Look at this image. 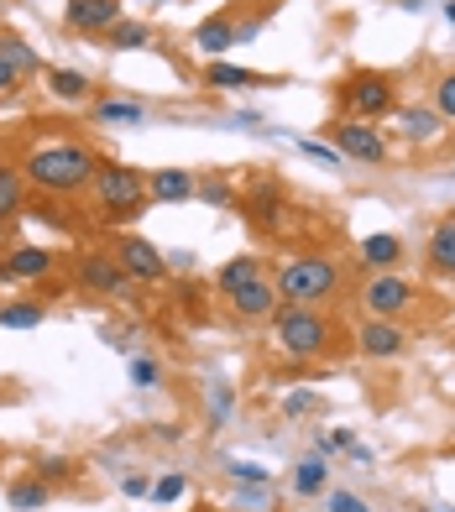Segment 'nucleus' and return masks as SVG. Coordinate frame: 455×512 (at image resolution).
Segmentation results:
<instances>
[{"label": "nucleus", "mask_w": 455, "mask_h": 512, "mask_svg": "<svg viewBox=\"0 0 455 512\" xmlns=\"http://www.w3.org/2000/svg\"><path fill=\"white\" fill-rule=\"evenodd\" d=\"M314 408H320V398H314V392H288V398H283V413H288V418L314 413Z\"/></svg>", "instance_id": "f704fd0d"}, {"label": "nucleus", "mask_w": 455, "mask_h": 512, "mask_svg": "<svg viewBox=\"0 0 455 512\" xmlns=\"http://www.w3.org/2000/svg\"><path fill=\"white\" fill-rule=\"evenodd\" d=\"M110 251H116V262L126 267V277H136V283H163L168 277V256L142 236H116Z\"/></svg>", "instance_id": "9d476101"}, {"label": "nucleus", "mask_w": 455, "mask_h": 512, "mask_svg": "<svg viewBox=\"0 0 455 512\" xmlns=\"http://www.w3.org/2000/svg\"><path fill=\"white\" fill-rule=\"evenodd\" d=\"M58 267V256L48 246H16L6 262H0V277H11V283H42Z\"/></svg>", "instance_id": "ddd939ff"}, {"label": "nucleus", "mask_w": 455, "mask_h": 512, "mask_svg": "<svg viewBox=\"0 0 455 512\" xmlns=\"http://www.w3.org/2000/svg\"><path fill=\"white\" fill-rule=\"evenodd\" d=\"M424 262H429V272H440V277H455V220H440L435 230H429Z\"/></svg>", "instance_id": "f3484780"}, {"label": "nucleus", "mask_w": 455, "mask_h": 512, "mask_svg": "<svg viewBox=\"0 0 455 512\" xmlns=\"http://www.w3.org/2000/svg\"><path fill=\"white\" fill-rule=\"evenodd\" d=\"M68 471H74V465H68L63 455H48V460H42V465H37V476H42V481H48V486H53V481H63Z\"/></svg>", "instance_id": "c9c22d12"}, {"label": "nucleus", "mask_w": 455, "mask_h": 512, "mask_svg": "<svg viewBox=\"0 0 455 512\" xmlns=\"http://www.w3.org/2000/svg\"><path fill=\"white\" fill-rule=\"evenodd\" d=\"M95 115H100V121H110V126H142L147 121V110L131 105V100H100Z\"/></svg>", "instance_id": "cd10ccee"}, {"label": "nucleus", "mask_w": 455, "mask_h": 512, "mask_svg": "<svg viewBox=\"0 0 455 512\" xmlns=\"http://www.w3.org/2000/svg\"><path fill=\"white\" fill-rule=\"evenodd\" d=\"M257 277H267V272H262V256L246 251V256H231V262H220V272H215V288H220L225 298H231L236 288L257 283Z\"/></svg>", "instance_id": "a211bd4d"}, {"label": "nucleus", "mask_w": 455, "mask_h": 512, "mask_svg": "<svg viewBox=\"0 0 455 512\" xmlns=\"http://www.w3.org/2000/svg\"><path fill=\"white\" fill-rule=\"evenodd\" d=\"M184 492H189V481L178 476V471H168L163 481H152V492H147V497H157V502H178Z\"/></svg>", "instance_id": "2f4dec72"}, {"label": "nucleus", "mask_w": 455, "mask_h": 512, "mask_svg": "<svg viewBox=\"0 0 455 512\" xmlns=\"http://www.w3.org/2000/svg\"><path fill=\"white\" fill-rule=\"evenodd\" d=\"M6 502H11L16 512H42V507L53 502V486L42 481L37 471H32V476H16V481L6 486Z\"/></svg>", "instance_id": "6ab92c4d"}, {"label": "nucleus", "mask_w": 455, "mask_h": 512, "mask_svg": "<svg viewBox=\"0 0 455 512\" xmlns=\"http://www.w3.org/2000/svg\"><path fill=\"white\" fill-rule=\"evenodd\" d=\"M95 199H100V209H105V225H131L142 209L152 204V194H147V173L142 168H126V162H100V173H95Z\"/></svg>", "instance_id": "20e7f679"}, {"label": "nucleus", "mask_w": 455, "mask_h": 512, "mask_svg": "<svg viewBox=\"0 0 455 512\" xmlns=\"http://www.w3.org/2000/svg\"><path fill=\"white\" fill-rule=\"evenodd\" d=\"M74 277L89 293H100V298H126V288H131V277L116 262V251H84L74 262Z\"/></svg>", "instance_id": "6e6552de"}, {"label": "nucleus", "mask_w": 455, "mask_h": 512, "mask_svg": "<svg viewBox=\"0 0 455 512\" xmlns=\"http://www.w3.org/2000/svg\"><path fill=\"white\" fill-rule=\"evenodd\" d=\"M194 194H199L204 204H220V209H225V204H236V189H231V178H225V173H215V178H204V183H199Z\"/></svg>", "instance_id": "c756f323"}, {"label": "nucleus", "mask_w": 455, "mask_h": 512, "mask_svg": "<svg viewBox=\"0 0 455 512\" xmlns=\"http://www.w3.org/2000/svg\"><path fill=\"white\" fill-rule=\"evenodd\" d=\"M361 309H367V319H398V314H408L414 309V283L408 277H398V272H372L367 283H361Z\"/></svg>", "instance_id": "423d86ee"}, {"label": "nucleus", "mask_w": 455, "mask_h": 512, "mask_svg": "<svg viewBox=\"0 0 455 512\" xmlns=\"http://www.w3.org/2000/svg\"><path fill=\"white\" fill-rule=\"evenodd\" d=\"M246 220H257L267 236H283V230L293 225V204H288V194L278 189V183H257V189L246 194Z\"/></svg>", "instance_id": "9b49d317"}, {"label": "nucleus", "mask_w": 455, "mask_h": 512, "mask_svg": "<svg viewBox=\"0 0 455 512\" xmlns=\"http://www.w3.org/2000/svg\"><path fill=\"white\" fill-rule=\"evenodd\" d=\"M21 204H27V178L21 168H0V220H16Z\"/></svg>", "instance_id": "5701e85b"}, {"label": "nucleus", "mask_w": 455, "mask_h": 512, "mask_svg": "<svg viewBox=\"0 0 455 512\" xmlns=\"http://www.w3.org/2000/svg\"><path fill=\"white\" fill-rule=\"evenodd\" d=\"M100 152L89 142H37L27 157H21V178L27 189L37 194H53V199H68V194H84L100 173Z\"/></svg>", "instance_id": "f257e3e1"}, {"label": "nucleus", "mask_w": 455, "mask_h": 512, "mask_svg": "<svg viewBox=\"0 0 455 512\" xmlns=\"http://www.w3.org/2000/svg\"><path fill=\"white\" fill-rule=\"evenodd\" d=\"M194 189H199V178L189 168H157V173H147V194L157 204H184V199H194Z\"/></svg>", "instance_id": "dca6fc26"}, {"label": "nucleus", "mask_w": 455, "mask_h": 512, "mask_svg": "<svg viewBox=\"0 0 455 512\" xmlns=\"http://www.w3.org/2000/svg\"><path fill=\"white\" fill-rule=\"evenodd\" d=\"M340 283H346L340 262H330V256H320V251L283 256L278 272H272V288H278V298H283V304H299V309H325L330 298L340 293Z\"/></svg>", "instance_id": "f03ea898"}, {"label": "nucleus", "mask_w": 455, "mask_h": 512, "mask_svg": "<svg viewBox=\"0 0 455 512\" xmlns=\"http://www.w3.org/2000/svg\"><path fill=\"white\" fill-rule=\"evenodd\" d=\"M445 16H450V27H455V0H450V6H445Z\"/></svg>", "instance_id": "79ce46f5"}, {"label": "nucleus", "mask_w": 455, "mask_h": 512, "mask_svg": "<svg viewBox=\"0 0 455 512\" xmlns=\"http://www.w3.org/2000/svg\"><path fill=\"white\" fill-rule=\"evenodd\" d=\"M116 21H121V0H68L63 6V27L84 37H105Z\"/></svg>", "instance_id": "f8f14e48"}, {"label": "nucleus", "mask_w": 455, "mask_h": 512, "mask_svg": "<svg viewBox=\"0 0 455 512\" xmlns=\"http://www.w3.org/2000/svg\"><path fill=\"white\" fill-rule=\"evenodd\" d=\"M278 288H272V277H257V283H246V288H236L231 293V309H236V319H252V324H262V319H272L278 314Z\"/></svg>", "instance_id": "4468645a"}, {"label": "nucleus", "mask_w": 455, "mask_h": 512, "mask_svg": "<svg viewBox=\"0 0 455 512\" xmlns=\"http://www.w3.org/2000/svg\"><path fill=\"white\" fill-rule=\"evenodd\" d=\"M110 48H152V27L147 21H116V27L105 32Z\"/></svg>", "instance_id": "bb28decb"}, {"label": "nucleus", "mask_w": 455, "mask_h": 512, "mask_svg": "<svg viewBox=\"0 0 455 512\" xmlns=\"http://www.w3.org/2000/svg\"><path fill=\"white\" fill-rule=\"evenodd\" d=\"M351 445H356V439H351L346 429H330V434H320V450H325V455H340V450H351Z\"/></svg>", "instance_id": "e433bc0d"}, {"label": "nucleus", "mask_w": 455, "mask_h": 512, "mask_svg": "<svg viewBox=\"0 0 455 512\" xmlns=\"http://www.w3.org/2000/svg\"><path fill=\"white\" fill-rule=\"evenodd\" d=\"M204 84H210V89H257L262 74L236 68V63H210V68H204Z\"/></svg>", "instance_id": "4be33fe9"}, {"label": "nucleus", "mask_w": 455, "mask_h": 512, "mask_svg": "<svg viewBox=\"0 0 455 512\" xmlns=\"http://www.w3.org/2000/svg\"><path fill=\"white\" fill-rule=\"evenodd\" d=\"M21 79H27V74H21V68H16L6 53H0V100H6V95H16V89H21Z\"/></svg>", "instance_id": "72a5a7b5"}, {"label": "nucleus", "mask_w": 455, "mask_h": 512, "mask_svg": "<svg viewBox=\"0 0 455 512\" xmlns=\"http://www.w3.org/2000/svg\"><path fill=\"white\" fill-rule=\"evenodd\" d=\"M429 110H435L440 121H455V68H445V74L435 79V89H429Z\"/></svg>", "instance_id": "c85d7f7f"}, {"label": "nucleus", "mask_w": 455, "mask_h": 512, "mask_svg": "<svg viewBox=\"0 0 455 512\" xmlns=\"http://www.w3.org/2000/svg\"><path fill=\"white\" fill-rule=\"evenodd\" d=\"M356 351L367 361H398L408 351V330L398 319H361L356 324Z\"/></svg>", "instance_id": "1a4fd4ad"}, {"label": "nucleus", "mask_w": 455, "mask_h": 512, "mask_svg": "<svg viewBox=\"0 0 455 512\" xmlns=\"http://www.w3.org/2000/svg\"><path fill=\"white\" fill-rule=\"evenodd\" d=\"M121 486H126V497H147V492H152V481H147V476H126Z\"/></svg>", "instance_id": "a19ab883"}, {"label": "nucleus", "mask_w": 455, "mask_h": 512, "mask_svg": "<svg viewBox=\"0 0 455 512\" xmlns=\"http://www.w3.org/2000/svg\"><path fill=\"white\" fill-rule=\"evenodd\" d=\"M194 48H204V53H225V48H236V21H231V16H210V21H199V27H194Z\"/></svg>", "instance_id": "412c9836"}, {"label": "nucleus", "mask_w": 455, "mask_h": 512, "mask_svg": "<svg viewBox=\"0 0 455 512\" xmlns=\"http://www.w3.org/2000/svg\"><path fill=\"white\" fill-rule=\"evenodd\" d=\"M330 512H372V507L361 502L356 492H335V497H330Z\"/></svg>", "instance_id": "58836bf2"}, {"label": "nucleus", "mask_w": 455, "mask_h": 512, "mask_svg": "<svg viewBox=\"0 0 455 512\" xmlns=\"http://www.w3.org/2000/svg\"><path fill=\"white\" fill-rule=\"evenodd\" d=\"M398 262H403V241L398 236H367V241H361V267L393 272Z\"/></svg>", "instance_id": "aec40b11"}, {"label": "nucleus", "mask_w": 455, "mask_h": 512, "mask_svg": "<svg viewBox=\"0 0 455 512\" xmlns=\"http://www.w3.org/2000/svg\"><path fill=\"white\" fill-rule=\"evenodd\" d=\"M398 136H403V142H414V147H435L445 136V121L429 105H403L398 110Z\"/></svg>", "instance_id": "2eb2a0df"}, {"label": "nucleus", "mask_w": 455, "mask_h": 512, "mask_svg": "<svg viewBox=\"0 0 455 512\" xmlns=\"http://www.w3.org/2000/svg\"><path fill=\"white\" fill-rule=\"evenodd\" d=\"M48 89L58 100H89V74H79V68H48Z\"/></svg>", "instance_id": "b1692460"}, {"label": "nucleus", "mask_w": 455, "mask_h": 512, "mask_svg": "<svg viewBox=\"0 0 455 512\" xmlns=\"http://www.w3.org/2000/svg\"><path fill=\"white\" fill-rule=\"evenodd\" d=\"M0 53H6V58L21 68V74H32V68H37V53H32L21 37H0Z\"/></svg>", "instance_id": "7c9ffc66"}, {"label": "nucleus", "mask_w": 455, "mask_h": 512, "mask_svg": "<svg viewBox=\"0 0 455 512\" xmlns=\"http://www.w3.org/2000/svg\"><path fill=\"white\" fill-rule=\"evenodd\" d=\"M325 481H330L325 455H309L299 471H293V492H299V497H314V492H325Z\"/></svg>", "instance_id": "a878e982"}, {"label": "nucleus", "mask_w": 455, "mask_h": 512, "mask_svg": "<svg viewBox=\"0 0 455 512\" xmlns=\"http://www.w3.org/2000/svg\"><path fill=\"white\" fill-rule=\"evenodd\" d=\"M340 100H346V110L356 115V121H382V115L398 110V95H393V79L388 74H372V68H361V74H351L346 84H340Z\"/></svg>", "instance_id": "39448f33"}, {"label": "nucleus", "mask_w": 455, "mask_h": 512, "mask_svg": "<svg viewBox=\"0 0 455 512\" xmlns=\"http://www.w3.org/2000/svg\"><path fill=\"white\" fill-rule=\"evenodd\" d=\"M299 152H304V157H314V162H325V168H335V162H340V152H335V147H325V142H299Z\"/></svg>", "instance_id": "4c0bfd02"}, {"label": "nucleus", "mask_w": 455, "mask_h": 512, "mask_svg": "<svg viewBox=\"0 0 455 512\" xmlns=\"http://www.w3.org/2000/svg\"><path fill=\"white\" fill-rule=\"evenodd\" d=\"M330 136H335V152L351 157V162H367V168L388 162V136H382L372 121H356V115H351V121H335Z\"/></svg>", "instance_id": "0eeeda50"}, {"label": "nucleus", "mask_w": 455, "mask_h": 512, "mask_svg": "<svg viewBox=\"0 0 455 512\" xmlns=\"http://www.w3.org/2000/svg\"><path fill=\"white\" fill-rule=\"evenodd\" d=\"M131 382H136V387H157V382H163V371H157L152 356H136V361H131Z\"/></svg>", "instance_id": "473e14b6"}, {"label": "nucleus", "mask_w": 455, "mask_h": 512, "mask_svg": "<svg viewBox=\"0 0 455 512\" xmlns=\"http://www.w3.org/2000/svg\"><path fill=\"white\" fill-rule=\"evenodd\" d=\"M236 481H267V465H231Z\"/></svg>", "instance_id": "ea45409f"}, {"label": "nucleus", "mask_w": 455, "mask_h": 512, "mask_svg": "<svg viewBox=\"0 0 455 512\" xmlns=\"http://www.w3.org/2000/svg\"><path fill=\"white\" fill-rule=\"evenodd\" d=\"M272 345L293 361H314L335 345V324L325 319V309L278 304V314H272Z\"/></svg>", "instance_id": "7ed1b4c3"}, {"label": "nucleus", "mask_w": 455, "mask_h": 512, "mask_svg": "<svg viewBox=\"0 0 455 512\" xmlns=\"http://www.w3.org/2000/svg\"><path fill=\"white\" fill-rule=\"evenodd\" d=\"M42 319H48L42 298H21V304H6V309H0V324H6V330H37Z\"/></svg>", "instance_id": "393cba45"}]
</instances>
